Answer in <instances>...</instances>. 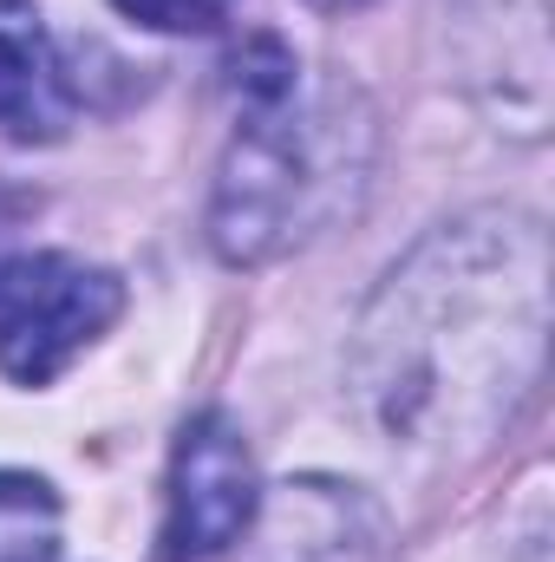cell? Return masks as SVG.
Masks as SVG:
<instances>
[{
	"label": "cell",
	"instance_id": "6da1fadb",
	"mask_svg": "<svg viewBox=\"0 0 555 562\" xmlns=\"http://www.w3.org/2000/svg\"><path fill=\"white\" fill-rule=\"evenodd\" d=\"M327 144L314 125L294 119V92L249 105L242 132L223 157L209 236L229 262H269L287 243L314 229V210L327 196Z\"/></svg>",
	"mask_w": 555,
	"mask_h": 562
},
{
	"label": "cell",
	"instance_id": "7a4b0ae2",
	"mask_svg": "<svg viewBox=\"0 0 555 562\" xmlns=\"http://www.w3.org/2000/svg\"><path fill=\"white\" fill-rule=\"evenodd\" d=\"M125 314V281L59 249H26L0 262V373L20 386H53L112 321Z\"/></svg>",
	"mask_w": 555,
	"mask_h": 562
},
{
	"label": "cell",
	"instance_id": "277c9868",
	"mask_svg": "<svg viewBox=\"0 0 555 562\" xmlns=\"http://www.w3.org/2000/svg\"><path fill=\"white\" fill-rule=\"evenodd\" d=\"M72 79L33 0H0V132L20 144H53L72 125Z\"/></svg>",
	"mask_w": 555,
	"mask_h": 562
},
{
	"label": "cell",
	"instance_id": "8992f818",
	"mask_svg": "<svg viewBox=\"0 0 555 562\" xmlns=\"http://www.w3.org/2000/svg\"><path fill=\"white\" fill-rule=\"evenodd\" d=\"M112 7L150 33H209L236 13V0H112Z\"/></svg>",
	"mask_w": 555,
	"mask_h": 562
},
{
	"label": "cell",
	"instance_id": "52a82bcc",
	"mask_svg": "<svg viewBox=\"0 0 555 562\" xmlns=\"http://www.w3.org/2000/svg\"><path fill=\"white\" fill-rule=\"evenodd\" d=\"M320 13H360V7H373V0H314Z\"/></svg>",
	"mask_w": 555,
	"mask_h": 562
},
{
	"label": "cell",
	"instance_id": "3957f363",
	"mask_svg": "<svg viewBox=\"0 0 555 562\" xmlns=\"http://www.w3.org/2000/svg\"><path fill=\"white\" fill-rule=\"evenodd\" d=\"M262 504V477L249 438L223 413H196L177 431L170 458V504H163V562H216L249 537Z\"/></svg>",
	"mask_w": 555,
	"mask_h": 562
},
{
	"label": "cell",
	"instance_id": "5b68a950",
	"mask_svg": "<svg viewBox=\"0 0 555 562\" xmlns=\"http://www.w3.org/2000/svg\"><path fill=\"white\" fill-rule=\"evenodd\" d=\"M0 562H59V497L33 471H0Z\"/></svg>",
	"mask_w": 555,
	"mask_h": 562
}]
</instances>
